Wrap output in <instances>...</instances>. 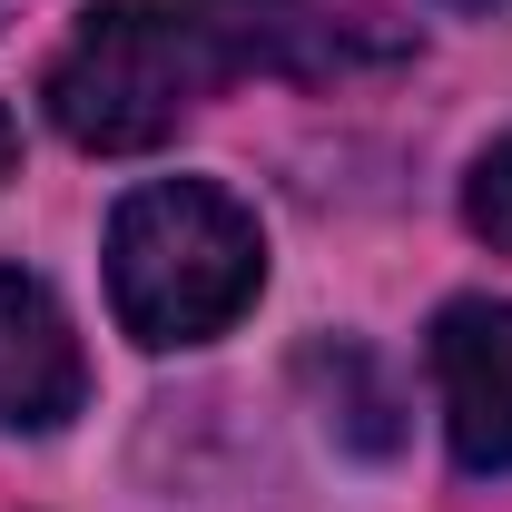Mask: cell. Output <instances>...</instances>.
Returning <instances> with one entry per match:
<instances>
[{"label":"cell","mask_w":512,"mask_h":512,"mask_svg":"<svg viewBox=\"0 0 512 512\" xmlns=\"http://www.w3.org/2000/svg\"><path fill=\"white\" fill-rule=\"evenodd\" d=\"M79 404H89V355L69 306L40 276L0 266V434H60Z\"/></svg>","instance_id":"obj_5"},{"label":"cell","mask_w":512,"mask_h":512,"mask_svg":"<svg viewBox=\"0 0 512 512\" xmlns=\"http://www.w3.org/2000/svg\"><path fill=\"white\" fill-rule=\"evenodd\" d=\"M266 237L227 188L207 178H148L109 217V306L138 345H207L256 306Z\"/></svg>","instance_id":"obj_1"},{"label":"cell","mask_w":512,"mask_h":512,"mask_svg":"<svg viewBox=\"0 0 512 512\" xmlns=\"http://www.w3.org/2000/svg\"><path fill=\"white\" fill-rule=\"evenodd\" d=\"M434 384L463 473H512V306L453 296L434 316Z\"/></svg>","instance_id":"obj_4"},{"label":"cell","mask_w":512,"mask_h":512,"mask_svg":"<svg viewBox=\"0 0 512 512\" xmlns=\"http://www.w3.org/2000/svg\"><path fill=\"white\" fill-rule=\"evenodd\" d=\"M453 10H512V0H453Z\"/></svg>","instance_id":"obj_9"},{"label":"cell","mask_w":512,"mask_h":512,"mask_svg":"<svg viewBox=\"0 0 512 512\" xmlns=\"http://www.w3.org/2000/svg\"><path fill=\"white\" fill-rule=\"evenodd\" d=\"M178 20L207 30V50L227 79H296V89H335V79H384L414 60V20L394 0H168Z\"/></svg>","instance_id":"obj_3"},{"label":"cell","mask_w":512,"mask_h":512,"mask_svg":"<svg viewBox=\"0 0 512 512\" xmlns=\"http://www.w3.org/2000/svg\"><path fill=\"white\" fill-rule=\"evenodd\" d=\"M463 227L493 256H512V138H493V148L473 158V178H463Z\"/></svg>","instance_id":"obj_7"},{"label":"cell","mask_w":512,"mask_h":512,"mask_svg":"<svg viewBox=\"0 0 512 512\" xmlns=\"http://www.w3.org/2000/svg\"><path fill=\"white\" fill-rule=\"evenodd\" d=\"M306 384H325V434L355 453H394V384L375 375V355L365 345H316L306 355Z\"/></svg>","instance_id":"obj_6"},{"label":"cell","mask_w":512,"mask_h":512,"mask_svg":"<svg viewBox=\"0 0 512 512\" xmlns=\"http://www.w3.org/2000/svg\"><path fill=\"white\" fill-rule=\"evenodd\" d=\"M227 79V60L207 50V30L178 20L168 0H99L79 10V30L60 40V60L40 79L50 128L89 158H138L158 138H178L197 99Z\"/></svg>","instance_id":"obj_2"},{"label":"cell","mask_w":512,"mask_h":512,"mask_svg":"<svg viewBox=\"0 0 512 512\" xmlns=\"http://www.w3.org/2000/svg\"><path fill=\"white\" fill-rule=\"evenodd\" d=\"M20 168V128H10V109H0V178Z\"/></svg>","instance_id":"obj_8"}]
</instances>
